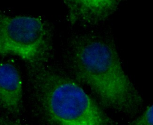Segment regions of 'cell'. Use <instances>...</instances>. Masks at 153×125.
I'll return each mask as SVG.
<instances>
[{
    "label": "cell",
    "instance_id": "1",
    "mask_svg": "<svg viewBox=\"0 0 153 125\" xmlns=\"http://www.w3.org/2000/svg\"><path fill=\"white\" fill-rule=\"evenodd\" d=\"M64 60L71 78L88 88L102 107L128 116L140 112L143 101L123 69L109 35H72L66 45Z\"/></svg>",
    "mask_w": 153,
    "mask_h": 125
},
{
    "label": "cell",
    "instance_id": "2",
    "mask_svg": "<svg viewBox=\"0 0 153 125\" xmlns=\"http://www.w3.org/2000/svg\"><path fill=\"white\" fill-rule=\"evenodd\" d=\"M31 111L41 125H116L73 78L46 65L28 66Z\"/></svg>",
    "mask_w": 153,
    "mask_h": 125
},
{
    "label": "cell",
    "instance_id": "3",
    "mask_svg": "<svg viewBox=\"0 0 153 125\" xmlns=\"http://www.w3.org/2000/svg\"><path fill=\"white\" fill-rule=\"evenodd\" d=\"M53 47L51 27L41 18L0 15V53L19 57L28 66L46 65Z\"/></svg>",
    "mask_w": 153,
    "mask_h": 125
},
{
    "label": "cell",
    "instance_id": "4",
    "mask_svg": "<svg viewBox=\"0 0 153 125\" xmlns=\"http://www.w3.org/2000/svg\"><path fill=\"white\" fill-rule=\"evenodd\" d=\"M72 24L94 25L104 21L117 10L119 1H64Z\"/></svg>",
    "mask_w": 153,
    "mask_h": 125
},
{
    "label": "cell",
    "instance_id": "5",
    "mask_svg": "<svg viewBox=\"0 0 153 125\" xmlns=\"http://www.w3.org/2000/svg\"><path fill=\"white\" fill-rule=\"evenodd\" d=\"M22 79L14 65L0 64V104L7 113L13 116L21 114L23 105Z\"/></svg>",
    "mask_w": 153,
    "mask_h": 125
},
{
    "label": "cell",
    "instance_id": "6",
    "mask_svg": "<svg viewBox=\"0 0 153 125\" xmlns=\"http://www.w3.org/2000/svg\"><path fill=\"white\" fill-rule=\"evenodd\" d=\"M126 125H153V104Z\"/></svg>",
    "mask_w": 153,
    "mask_h": 125
},
{
    "label": "cell",
    "instance_id": "7",
    "mask_svg": "<svg viewBox=\"0 0 153 125\" xmlns=\"http://www.w3.org/2000/svg\"><path fill=\"white\" fill-rule=\"evenodd\" d=\"M0 125H29L21 123L8 117L2 116L0 118Z\"/></svg>",
    "mask_w": 153,
    "mask_h": 125
}]
</instances>
